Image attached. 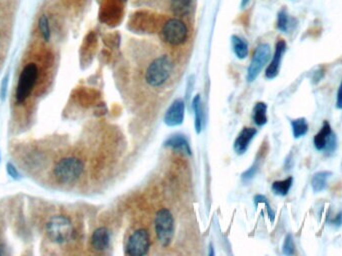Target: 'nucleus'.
<instances>
[{
	"instance_id": "1",
	"label": "nucleus",
	"mask_w": 342,
	"mask_h": 256,
	"mask_svg": "<svg viewBox=\"0 0 342 256\" xmlns=\"http://www.w3.org/2000/svg\"><path fill=\"white\" fill-rule=\"evenodd\" d=\"M45 232L53 243L63 244L72 239L74 227L71 220L65 215H54L46 223Z\"/></svg>"
},
{
	"instance_id": "2",
	"label": "nucleus",
	"mask_w": 342,
	"mask_h": 256,
	"mask_svg": "<svg viewBox=\"0 0 342 256\" xmlns=\"http://www.w3.org/2000/svg\"><path fill=\"white\" fill-rule=\"evenodd\" d=\"M39 73L41 69L36 62L30 61L24 65L19 74L18 83L16 87L15 98L17 103L21 104L25 102L26 99L30 96L32 90L37 83V80L39 78Z\"/></svg>"
},
{
	"instance_id": "3",
	"label": "nucleus",
	"mask_w": 342,
	"mask_h": 256,
	"mask_svg": "<svg viewBox=\"0 0 342 256\" xmlns=\"http://www.w3.org/2000/svg\"><path fill=\"white\" fill-rule=\"evenodd\" d=\"M84 164L79 158L69 156L61 159L53 168V175L62 184H71L81 178Z\"/></svg>"
},
{
	"instance_id": "4",
	"label": "nucleus",
	"mask_w": 342,
	"mask_h": 256,
	"mask_svg": "<svg viewBox=\"0 0 342 256\" xmlns=\"http://www.w3.org/2000/svg\"><path fill=\"white\" fill-rule=\"evenodd\" d=\"M173 64L167 55L155 58L146 69L145 80L152 87H160L165 84L171 76Z\"/></svg>"
},
{
	"instance_id": "5",
	"label": "nucleus",
	"mask_w": 342,
	"mask_h": 256,
	"mask_svg": "<svg viewBox=\"0 0 342 256\" xmlns=\"http://www.w3.org/2000/svg\"><path fill=\"white\" fill-rule=\"evenodd\" d=\"M154 227L161 246L167 247L174 235V218L172 214L166 208L158 210L155 215Z\"/></svg>"
},
{
	"instance_id": "6",
	"label": "nucleus",
	"mask_w": 342,
	"mask_h": 256,
	"mask_svg": "<svg viewBox=\"0 0 342 256\" xmlns=\"http://www.w3.org/2000/svg\"><path fill=\"white\" fill-rule=\"evenodd\" d=\"M160 35L164 42L171 46H179L186 42L188 37V29L182 20L172 18L164 23L161 28Z\"/></svg>"
},
{
	"instance_id": "7",
	"label": "nucleus",
	"mask_w": 342,
	"mask_h": 256,
	"mask_svg": "<svg viewBox=\"0 0 342 256\" xmlns=\"http://www.w3.org/2000/svg\"><path fill=\"white\" fill-rule=\"evenodd\" d=\"M270 57H271V49L269 44L262 43L257 46V48L254 51L251 63L247 69L248 82H253L257 78L263 67L270 60Z\"/></svg>"
},
{
	"instance_id": "8",
	"label": "nucleus",
	"mask_w": 342,
	"mask_h": 256,
	"mask_svg": "<svg viewBox=\"0 0 342 256\" xmlns=\"http://www.w3.org/2000/svg\"><path fill=\"white\" fill-rule=\"evenodd\" d=\"M150 247V237L146 229H137L130 235L126 244V254L143 256L147 254Z\"/></svg>"
},
{
	"instance_id": "9",
	"label": "nucleus",
	"mask_w": 342,
	"mask_h": 256,
	"mask_svg": "<svg viewBox=\"0 0 342 256\" xmlns=\"http://www.w3.org/2000/svg\"><path fill=\"white\" fill-rule=\"evenodd\" d=\"M184 112H185L184 101L182 99L174 100L164 115L163 119L164 123L169 127L182 125L184 120Z\"/></svg>"
},
{
	"instance_id": "10",
	"label": "nucleus",
	"mask_w": 342,
	"mask_h": 256,
	"mask_svg": "<svg viewBox=\"0 0 342 256\" xmlns=\"http://www.w3.org/2000/svg\"><path fill=\"white\" fill-rule=\"evenodd\" d=\"M286 48H287V46H286V42L284 40L280 39L276 43L275 51H274L272 60H271L270 64L268 65L266 71H265V77L267 79H273L278 75L282 57H283V55L286 51Z\"/></svg>"
},
{
	"instance_id": "11",
	"label": "nucleus",
	"mask_w": 342,
	"mask_h": 256,
	"mask_svg": "<svg viewBox=\"0 0 342 256\" xmlns=\"http://www.w3.org/2000/svg\"><path fill=\"white\" fill-rule=\"evenodd\" d=\"M257 134V129L253 127H244L242 131L239 132L237 138L234 141L233 144V150L235 151L236 154L242 155L244 154L248 147L254 136Z\"/></svg>"
},
{
	"instance_id": "12",
	"label": "nucleus",
	"mask_w": 342,
	"mask_h": 256,
	"mask_svg": "<svg viewBox=\"0 0 342 256\" xmlns=\"http://www.w3.org/2000/svg\"><path fill=\"white\" fill-rule=\"evenodd\" d=\"M110 244V232L106 227H99L91 236V246L95 251L102 252L108 249Z\"/></svg>"
},
{
	"instance_id": "13",
	"label": "nucleus",
	"mask_w": 342,
	"mask_h": 256,
	"mask_svg": "<svg viewBox=\"0 0 342 256\" xmlns=\"http://www.w3.org/2000/svg\"><path fill=\"white\" fill-rule=\"evenodd\" d=\"M164 146L175 150V151H178V152L191 155V148H190L189 142L182 134H175L169 137L168 139H166V141L164 142Z\"/></svg>"
},
{
	"instance_id": "14",
	"label": "nucleus",
	"mask_w": 342,
	"mask_h": 256,
	"mask_svg": "<svg viewBox=\"0 0 342 256\" xmlns=\"http://www.w3.org/2000/svg\"><path fill=\"white\" fill-rule=\"evenodd\" d=\"M37 29L42 40L44 42H49L51 39L52 30H51L50 18L48 14H46L45 12H42L37 18Z\"/></svg>"
},
{
	"instance_id": "15",
	"label": "nucleus",
	"mask_w": 342,
	"mask_h": 256,
	"mask_svg": "<svg viewBox=\"0 0 342 256\" xmlns=\"http://www.w3.org/2000/svg\"><path fill=\"white\" fill-rule=\"evenodd\" d=\"M332 133V130H331V126H330V123L325 120L322 124L321 129L320 131L314 136V140H313V143H314V146L315 148L318 150V151H323L324 148H325V145H326V142L330 136V134Z\"/></svg>"
},
{
	"instance_id": "16",
	"label": "nucleus",
	"mask_w": 342,
	"mask_h": 256,
	"mask_svg": "<svg viewBox=\"0 0 342 256\" xmlns=\"http://www.w3.org/2000/svg\"><path fill=\"white\" fill-rule=\"evenodd\" d=\"M192 0H170V9L176 16L184 17L191 10Z\"/></svg>"
},
{
	"instance_id": "17",
	"label": "nucleus",
	"mask_w": 342,
	"mask_h": 256,
	"mask_svg": "<svg viewBox=\"0 0 342 256\" xmlns=\"http://www.w3.org/2000/svg\"><path fill=\"white\" fill-rule=\"evenodd\" d=\"M332 175V172L330 171H320L313 175L311 179V187L315 193L321 192L326 188L327 186V180Z\"/></svg>"
},
{
	"instance_id": "18",
	"label": "nucleus",
	"mask_w": 342,
	"mask_h": 256,
	"mask_svg": "<svg viewBox=\"0 0 342 256\" xmlns=\"http://www.w3.org/2000/svg\"><path fill=\"white\" fill-rule=\"evenodd\" d=\"M192 107L194 112V127L196 132L199 134L202 131L203 126V108H202V98L200 95L197 94L193 98Z\"/></svg>"
},
{
	"instance_id": "19",
	"label": "nucleus",
	"mask_w": 342,
	"mask_h": 256,
	"mask_svg": "<svg viewBox=\"0 0 342 256\" xmlns=\"http://www.w3.org/2000/svg\"><path fill=\"white\" fill-rule=\"evenodd\" d=\"M252 118L254 123L261 127L267 123V105L264 102H257L253 108Z\"/></svg>"
},
{
	"instance_id": "20",
	"label": "nucleus",
	"mask_w": 342,
	"mask_h": 256,
	"mask_svg": "<svg viewBox=\"0 0 342 256\" xmlns=\"http://www.w3.org/2000/svg\"><path fill=\"white\" fill-rule=\"evenodd\" d=\"M231 42H232L233 52L236 55V57L239 58V59L246 58L247 55H248V44H247V42L237 35H233L231 37Z\"/></svg>"
},
{
	"instance_id": "21",
	"label": "nucleus",
	"mask_w": 342,
	"mask_h": 256,
	"mask_svg": "<svg viewBox=\"0 0 342 256\" xmlns=\"http://www.w3.org/2000/svg\"><path fill=\"white\" fill-rule=\"evenodd\" d=\"M292 184H293V178L290 176V177H287L284 180L274 181L272 183L271 188H272V191L274 194H276L278 196H286L290 190Z\"/></svg>"
},
{
	"instance_id": "22",
	"label": "nucleus",
	"mask_w": 342,
	"mask_h": 256,
	"mask_svg": "<svg viewBox=\"0 0 342 256\" xmlns=\"http://www.w3.org/2000/svg\"><path fill=\"white\" fill-rule=\"evenodd\" d=\"M291 128H292L293 137L298 139L307 133L308 124H307L306 119L301 117V118H297L291 121Z\"/></svg>"
},
{
	"instance_id": "23",
	"label": "nucleus",
	"mask_w": 342,
	"mask_h": 256,
	"mask_svg": "<svg viewBox=\"0 0 342 256\" xmlns=\"http://www.w3.org/2000/svg\"><path fill=\"white\" fill-rule=\"evenodd\" d=\"M290 26H291L290 17L288 13L284 9H282L278 12L277 15V29L280 30L281 32L287 33L290 29Z\"/></svg>"
},
{
	"instance_id": "24",
	"label": "nucleus",
	"mask_w": 342,
	"mask_h": 256,
	"mask_svg": "<svg viewBox=\"0 0 342 256\" xmlns=\"http://www.w3.org/2000/svg\"><path fill=\"white\" fill-rule=\"evenodd\" d=\"M283 254L285 255H293L295 253V244L292 235L288 234L285 237L283 247H282Z\"/></svg>"
},
{
	"instance_id": "25",
	"label": "nucleus",
	"mask_w": 342,
	"mask_h": 256,
	"mask_svg": "<svg viewBox=\"0 0 342 256\" xmlns=\"http://www.w3.org/2000/svg\"><path fill=\"white\" fill-rule=\"evenodd\" d=\"M254 202H255L256 205H258L259 203H263L266 206V210H267V214H268V216H269V219H270L271 222H273L274 218H275V212L271 209V207H270V205H269L266 197L263 196V195H256L254 197Z\"/></svg>"
},
{
	"instance_id": "26",
	"label": "nucleus",
	"mask_w": 342,
	"mask_h": 256,
	"mask_svg": "<svg viewBox=\"0 0 342 256\" xmlns=\"http://www.w3.org/2000/svg\"><path fill=\"white\" fill-rule=\"evenodd\" d=\"M336 146H337V139H336V135L332 132L326 142V145H325V148L323 151H325V153L327 155H330L332 154L335 150H336Z\"/></svg>"
},
{
	"instance_id": "27",
	"label": "nucleus",
	"mask_w": 342,
	"mask_h": 256,
	"mask_svg": "<svg viewBox=\"0 0 342 256\" xmlns=\"http://www.w3.org/2000/svg\"><path fill=\"white\" fill-rule=\"evenodd\" d=\"M258 167H259V165H258L257 163H254L248 170L245 171V172L242 174V181H244V182H248V181H250V180L255 176L256 172L258 170Z\"/></svg>"
},
{
	"instance_id": "28",
	"label": "nucleus",
	"mask_w": 342,
	"mask_h": 256,
	"mask_svg": "<svg viewBox=\"0 0 342 256\" xmlns=\"http://www.w3.org/2000/svg\"><path fill=\"white\" fill-rule=\"evenodd\" d=\"M6 172L14 180H19L21 178V173L16 169V167L10 162L6 164Z\"/></svg>"
},
{
	"instance_id": "29",
	"label": "nucleus",
	"mask_w": 342,
	"mask_h": 256,
	"mask_svg": "<svg viewBox=\"0 0 342 256\" xmlns=\"http://www.w3.org/2000/svg\"><path fill=\"white\" fill-rule=\"evenodd\" d=\"M7 86H8V75H6L3 78V81H2V84H1V88H0V98H1V100H4L6 98L7 89H8Z\"/></svg>"
},
{
	"instance_id": "30",
	"label": "nucleus",
	"mask_w": 342,
	"mask_h": 256,
	"mask_svg": "<svg viewBox=\"0 0 342 256\" xmlns=\"http://www.w3.org/2000/svg\"><path fill=\"white\" fill-rule=\"evenodd\" d=\"M336 108L337 109H342V79L340 82V86L337 91V98H336Z\"/></svg>"
},
{
	"instance_id": "31",
	"label": "nucleus",
	"mask_w": 342,
	"mask_h": 256,
	"mask_svg": "<svg viewBox=\"0 0 342 256\" xmlns=\"http://www.w3.org/2000/svg\"><path fill=\"white\" fill-rule=\"evenodd\" d=\"M14 1L15 0H0V8H14Z\"/></svg>"
},
{
	"instance_id": "32",
	"label": "nucleus",
	"mask_w": 342,
	"mask_h": 256,
	"mask_svg": "<svg viewBox=\"0 0 342 256\" xmlns=\"http://www.w3.org/2000/svg\"><path fill=\"white\" fill-rule=\"evenodd\" d=\"M324 76V70L320 68L319 70L315 71L314 72V75H313V80H314V83H317L319 82L322 79V77Z\"/></svg>"
},
{
	"instance_id": "33",
	"label": "nucleus",
	"mask_w": 342,
	"mask_h": 256,
	"mask_svg": "<svg viewBox=\"0 0 342 256\" xmlns=\"http://www.w3.org/2000/svg\"><path fill=\"white\" fill-rule=\"evenodd\" d=\"M331 223L333 224V225H335L336 227H340L342 225V211H340L339 214H337L336 216H335V218L331 221Z\"/></svg>"
},
{
	"instance_id": "34",
	"label": "nucleus",
	"mask_w": 342,
	"mask_h": 256,
	"mask_svg": "<svg viewBox=\"0 0 342 256\" xmlns=\"http://www.w3.org/2000/svg\"><path fill=\"white\" fill-rule=\"evenodd\" d=\"M6 254V246L0 242V255H5Z\"/></svg>"
},
{
	"instance_id": "35",
	"label": "nucleus",
	"mask_w": 342,
	"mask_h": 256,
	"mask_svg": "<svg viewBox=\"0 0 342 256\" xmlns=\"http://www.w3.org/2000/svg\"><path fill=\"white\" fill-rule=\"evenodd\" d=\"M248 2H249V0H242V8H244L247 4H248Z\"/></svg>"
},
{
	"instance_id": "36",
	"label": "nucleus",
	"mask_w": 342,
	"mask_h": 256,
	"mask_svg": "<svg viewBox=\"0 0 342 256\" xmlns=\"http://www.w3.org/2000/svg\"><path fill=\"white\" fill-rule=\"evenodd\" d=\"M122 1H125V0H122Z\"/></svg>"
}]
</instances>
